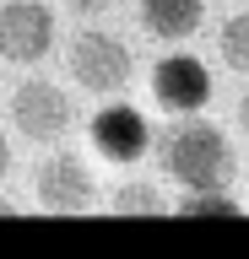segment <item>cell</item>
<instances>
[{"label":"cell","instance_id":"9a60e30c","mask_svg":"<svg viewBox=\"0 0 249 259\" xmlns=\"http://www.w3.org/2000/svg\"><path fill=\"white\" fill-rule=\"evenodd\" d=\"M0 216H22V205L11 200V194H0Z\"/></svg>","mask_w":249,"mask_h":259},{"label":"cell","instance_id":"7a4b0ae2","mask_svg":"<svg viewBox=\"0 0 249 259\" xmlns=\"http://www.w3.org/2000/svg\"><path fill=\"white\" fill-rule=\"evenodd\" d=\"M65 60H70V76L82 81L87 92H119L130 81V49L119 44L114 32H98V27L76 32Z\"/></svg>","mask_w":249,"mask_h":259},{"label":"cell","instance_id":"4fadbf2b","mask_svg":"<svg viewBox=\"0 0 249 259\" xmlns=\"http://www.w3.org/2000/svg\"><path fill=\"white\" fill-rule=\"evenodd\" d=\"M238 130H244V135H249V92L238 97Z\"/></svg>","mask_w":249,"mask_h":259},{"label":"cell","instance_id":"3957f363","mask_svg":"<svg viewBox=\"0 0 249 259\" xmlns=\"http://www.w3.org/2000/svg\"><path fill=\"white\" fill-rule=\"evenodd\" d=\"M54 44V16L44 0H11L0 6V54L11 65H38Z\"/></svg>","mask_w":249,"mask_h":259},{"label":"cell","instance_id":"5bb4252c","mask_svg":"<svg viewBox=\"0 0 249 259\" xmlns=\"http://www.w3.org/2000/svg\"><path fill=\"white\" fill-rule=\"evenodd\" d=\"M11 173V146H6V135H0V178Z\"/></svg>","mask_w":249,"mask_h":259},{"label":"cell","instance_id":"6da1fadb","mask_svg":"<svg viewBox=\"0 0 249 259\" xmlns=\"http://www.w3.org/2000/svg\"><path fill=\"white\" fill-rule=\"evenodd\" d=\"M163 167L168 178H179L190 189H211V184H228L233 173V146L222 141V124L211 119H184L163 146Z\"/></svg>","mask_w":249,"mask_h":259},{"label":"cell","instance_id":"8992f818","mask_svg":"<svg viewBox=\"0 0 249 259\" xmlns=\"http://www.w3.org/2000/svg\"><path fill=\"white\" fill-rule=\"evenodd\" d=\"M92 146H98V157H109V162H135L152 146V130H147V119H141V108L109 103V108L92 119Z\"/></svg>","mask_w":249,"mask_h":259},{"label":"cell","instance_id":"277c9868","mask_svg":"<svg viewBox=\"0 0 249 259\" xmlns=\"http://www.w3.org/2000/svg\"><path fill=\"white\" fill-rule=\"evenodd\" d=\"M11 119L27 141H60L70 130V97L54 81H22L11 97Z\"/></svg>","mask_w":249,"mask_h":259},{"label":"cell","instance_id":"7c38bea8","mask_svg":"<svg viewBox=\"0 0 249 259\" xmlns=\"http://www.w3.org/2000/svg\"><path fill=\"white\" fill-rule=\"evenodd\" d=\"M65 6H76V11H82V16H92V11H109L114 0H65Z\"/></svg>","mask_w":249,"mask_h":259},{"label":"cell","instance_id":"9c48e42d","mask_svg":"<svg viewBox=\"0 0 249 259\" xmlns=\"http://www.w3.org/2000/svg\"><path fill=\"white\" fill-rule=\"evenodd\" d=\"M222 65L249 76V11H238V16L222 22Z\"/></svg>","mask_w":249,"mask_h":259},{"label":"cell","instance_id":"ba28073f","mask_svg":"<svg viewBox=\"0 0 249 259\" xmlns=\"http://www.w3.org/2000/svg\"><path fill=\"white\" fill-rule=\"evenodd\" d=\"M200 16H206V0H141V27L163 44H184L200 27Z\"/></svg>","mask_w":249,"mask_h":259},{"label":"cell","instance_id":"5b68a950","mask_svg":"<svg viewBox=\"0 0 249 259\" xmlns=\"http://www.w3.org/2000/svg\"><path fill=\"white\" fill-rule=\"evenodd\" d=\"M152 97L157 108L168 113H195L206 97H211V70L195 60V54H168L152 70Z\"/></svg>","mask_w":249,"mask_h":259},{"label":"cell","instance_id":"30bf717a","mask_svg":"<svg viewBox=\"0 0 249 259\" xmlns=\"http://www.w3.org/2000/svg\"><path fill=\"white\" fill-rule=\"evenodd\" d=\"M114 210L119 216H163L168 200H163V189H152V184H125V189L114 194Z\"/></svg>","mask_w":249,"mask_h":259},{"label":"cell","instance_id":"8fae6325","mask_svg":"<svg viewBox=\"0 0 249 259\" xmlns=\"http://www.w3.org/2000/svg\"><path fill=\"white\" fill-rule=\"evenodd\" d=\"M179 210H184V216H238L244 205H238V200H233L222 184H211V189H195Z\"/></svg>","mask_w":249,"mask_h":259},{"label":"cell","instance_id":"52a82bcc","mask_svg":"<svg viewBox=\"0 0 249 259\" xmlns=\"http://www.w3.org/2000/svg\"><path fill=\"white\" fill-rule=\"evenodd\" d=\"M38 205L44 210H60V216H76V210L92 205V178L76 157H49L38 167Z\"/></svg>","mask_w":249,"mask_h":259}]
</instances>
